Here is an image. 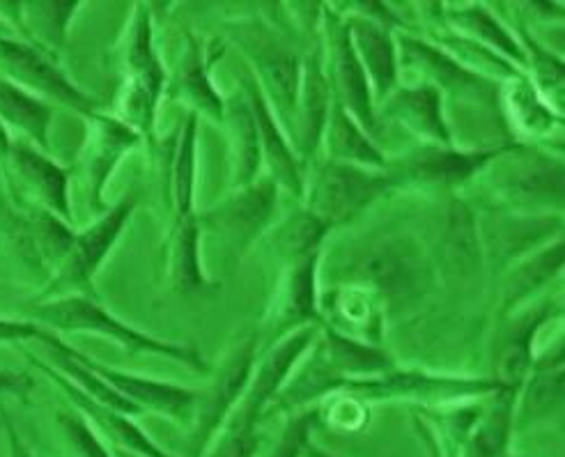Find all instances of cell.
Returning a JSON list of instances; mask_svg holds the SVG:
<instances>
[{
    "label": "cell",
    "instance_id": "cell-9",
    "mask_svg": "<svg viewBox=\"0 0 565 457\" xmlns=\"http://www.w3.org/2000/svg\"><path fill=\"white\" fill-rule=\"evenodd\" d=\"M388 184L391 178L371 173L363 166L329 161L318 170L313 189H310L308 212L331 227L371 205Z\"/></svg>",
    "mask_w": 565,
    "mask_h": 457
},
{
    "label": "cell",
    "instance_id": "cell-35",
    "mask_svg": "<svg viewBox=\"0 0 565 457\" xmlns=\"http://www.w3.org/2000/svg\"><path fill=\"white\" fill-rule=\"evenodd\" d=\"M329 304L338 325L352 331V338H377L380 336V312L365 290H348L329 295Z\"/></svg>",
    "mask_w": 565,
    "mask_h": 457
},
{
    "label": "cell",
    "instance_id": "cell-13",
    "mask_svg": "<svg viewBox=\"0 0 565 457\" xmlns=\"http://www.w3.org/2000/svg\"><path fill=\"white\" fill-rule=\"evenodd\" d=\"M78 357L90 370H95V373L113 391H118L122 397H127L129 403L136 405L143 414L152 412V414H161V416L173 418L175 423H184V425L191 423L198 391L178 386L173 382H159V380H150V378L122 373V370L108 368L99 361L88 359L86 354H81V352H78Z\"/></svg>",
    "mask_w": 565,
    "mask_h": 457
},
{
    "label": "cell",
    "instance_id": "cell-29",
    "mask_svg": "<svg viewBox=\"0 0 565 457\" xmlns=\"http://www.w3.org/2000/svg\"><path fill=\"white\" fill-rule=\"evenodd\" d=\"M531 380L526 382L522 395V421H541L554 414L563 403V384H565V361L563 348L554 357L539 361L529 370Z\"/></svg>",
    "mask_w": 565,
    "mask_h": 457
},
{
    "label": "cell",
    "instance_id": "cell-4",
    "mask_svg": "<svg viewBox=\"0 0 565 457\" xmlns=\"http://www.w3.org/2000/svg\"><path fill=\"white\" fill-rule=\"evenodd\" d=\"M258 336L253 331L242 333L228 352L223 354L221 363L214 370L212 382L198 391L195 410L191 418V437H189V457H203L216 433L228 421L233 410L242 400L253 368H256Z\"/></svg>",
    "mask_w": 565,
    "mask_h": 457
},
{
    "label": "cell",
    "instance_id": "cell-27",
    "mask_svg": "<svg viewBox=\"0 0 565 457\" xmlns=\"http://www.w3.org/2000/svg\"><path fill=\"white\" fill-rule=\"evenodd\" d=\"M513 148H499L490 152H456L450 148H433L409 161V173L430 184H460L478 173L488 161L511 152Z\"/></svg>",
    "mask_w": 565,
    "mask_h": 457
},
{
    "label": "cell",
    "instance_id": "cell-38",
    "mask_svg": "<svg viewBox=\"0 0 565 457\" xmlns=\"http://www.w3.org/2000/svg\"><path fill=\"white\" fill-rule=\"evenodd\" d=\"M58 435L63 439L67 457H113L108 444L99 439L95 427L83 418L78 412H63L55 416Z\"/></svg>",
    "mask_w": 565,
    "mask_h": 457
},
{
    "label": "cell",
    "instance_id": "cell-15",
    "mask_svg": "<svg viewBox=\"0 0 565 457\" xmlns=\"http://www.w3.org/2000/svg\"><path fill=\"white\" fill-rule=\"evenodd\" d=\"M88 140L83 146L78 168L90 193V203L99 208L108 178L113 176L118 161L138 146L140 134L118 118L104 116V113H95L93 118H88Z\"/></svg>",
    "mask_w": 565,
    "mask_h": 457
},
{
    "label": "cell",
    "instance_id": "cell-2",
    "mask_svg": "<svg viewBox=\"0 0 565 457\" xmlns=\"http://www.w3.org/2000/svg\"><path fill=\"white\" fill-rule=\"evenodd\" d=\"M116 61L125 76L118 120L143 136L152 131L157 104L166 88V72L154 51L152 17L148 6H134V17L118 44Z\"/></svg>",
    "mask_w": 565,
    "mask_h": 457
},
{
    "label": "cell",
    "instance_id": "cell-28",
    "mask_svg": "<svg viewBox=\"0 0 565 457\" xmlns=\"http://www.w3.org/2000/svg\"><path fill=\"white\" fill-rule=\"evenodd\" d=\"M348 28L361 67L371 74L377 95L384 97L395 83V49L388 33L369 19H352Z\"/></svg>",
    "mask_w": 565,
    "mask_h": 457
},
{
    "label": "cell",
    "instance_id": "cell-46",
    "mask_svg": "<svg viewBox=\"0 0 565 457\" xmlns=\"http://www.w3.org/2000/svg\"><path fill=\"white\" fill-rule=\"evenodd\" d=\"M108 448H110V446H108ZM110 453H113V457H140V455H136V453L120 450V448H110Z\"/></svg>",
    "mask_w": 565,
    "mask_h": 457
},
{
    "label": "cell",
    "instance_id": "cell-48",
    "mask_svg": "<svg viewBox=\"0 0 565 457\" xmlns=\"http://www.w3.org/2000/svg\"><path fill=\"white\" fill-rule=\"evenodd\" d=\"M0 427H3V412H0Z\"/></svg>",
    "mask_w": 565,
    "mask_h": 457
},
{
    "label": "cell",
    "instance_id": "cell-26",
    "mask_svg": "<svg viewBox=\"0 0 565 457\" xmlns=\"http://www.w3.org/2000/svg\"><path fill=\"white\" fill-rule=\"evenodd\" d=\"M195 134L198 116L186 113V118L175 136V142L168 155V182L166 193L178 219L191 216L193 212V189H195Z\"/></svg>",
    "mask_w": 565,
    "mask_h": 457
},
{
    "label": "cell",
    "instance_id": "cell-24",
    "mask_svg": "<svg viewBox=\"0 0 565 457\" xmlns=\"http://www.w3.org/2000/svg\"><path fill=\"white\" fill-rule=\"evenodd\" d=\"M439 248L444 267L448 269V274H454L458 278L471 276L480 265L478 227L471 210L462 200H454L446 210Z\"/></svg>",
    "mask_w": 565,
    "mask_h": 457
},
{
    "label": "cell",
    "instance_id": "cell-33",
    "mask_svg": "<svg viewBox=\"0 0 565 457\" xmlns=\"http://www.w3.org/2000/svg\"><path fill=\"white\" fill-rule=\"evenodd\" d=\"M329 150L335 161L354 163V166H384V157L359 127V123L350 113L335 102L331 108V125H329Z\"/></svg>",
    "mask_w": 565,
    "mask_h": 457
},
{
    "label": "cell",
    "instance_id": "cell-17",
    "mask_svg": "<svg viewBox=\"0 0 565 457\" xmlns=\"http://www.w3.org/2000/svg\"><path fill=\"white\" fill-rule=\"evenodd\" d=\"M198 214L173 221L166 248V278L178 295H205L216 288L203 267Z\"/></svg>",
    "mask_w": 565,
    "mask_h": 457
},
{
    "label": "cell",
    "instance_id": "cell-11",
    "mask_svg": "<svg viewBox=\"0 0 565 457\" xmlns=\"http://www.w3.org/2000/svg\"><path fill=\"white\" fill-rule=\"evenodd\" d=\"M313 336H316L313 329H301V331L288 336L286 340H280L276 348H271L265 354V359L256 368H253L250 382H248L242 400L237 403V407L228 416V421L258 425L265 410L274 403L276 395L280 393L282 384H286V380L290 375L292 365L306 352L308 342L313 340Z\"/></svg>",
    "mask_w": 565,
    "mask_h": 457
},
{
    "label": "cell",
    "instance_id": "cell-21",
    "mask_svg": "<svg viewBox=\"0 0 565 457\" xmlns=\"http://www.w3.org/2000/svg\"><path fill=\"white\" fill-rule=\"evenodd\" d=\"M51 120V104L0 78V123H3L8 131H17L21 140H28L31 146L44 152L49 148Z\"/></svg>",
    "mask_w": 565,
    "mask_h": 457
},
{
    "label": "cell",
    "instance_id": "cell-37",
    "mask_svg": "<svg viewBox=\"0 0 565 457\" xmlns=\"http://www.w3.org/2000/svg\"><path fill=\"white\" fill-rule=\"evenodd\" d=\"M563 267V240L558 237L552 246H547L543 253L533 255L529 263H524L508 283L505 288V297H508V306L520 301L522 297H526L529 293H533L535 288H541L543 283H547L550 278H554Z\"/></svg>",
    "mask_w": 565,
    "mask_h": 457
},
{
    "label": "cell",
    "instance_id": "cell-25",
    "mask_svg": "<svg viewBox=\"0 0 565 457\" xmlns=\"http://www.w3.org/2000/svg\"><path fill=\"white\" fill-rule=\"evenodd\" d=\"M503 189L518 203L563 205V166L556 159L533 155L508 173Z\"/></svg>",
    "mask_w": 565,
    "mask_h": 457
},
{
    "label": "cell",
    "instance_id": "cell-10",
    "mask_svg": "<svg viewBox=\"0 0 565 457\" xmlns=\"http://www.w3.org/2000/svg\"><path fill=\"white\" fill-rule=\"evenodd\" d=\"M25 357L33 365H38V370H42L44 378H49L55 386H58L72 400L76 412L95 427V433L99 437L108 439L110 448L129 450V453H136L140 457H173L171 453H166L143 431H140V427L134 423V416H127L122 412H116V410L95 403L93 397H88L86 393H81L61 373H55L51 363L38 359L35 354H25Z\"/></svg>",
    "mask_w": 565,
    "mask_h": 457
},
{
    "label": "cell",
    "instance_id": "cell-30",
    "mask_svg": "<svg viewBox=\"0 0 565 457\" xmlns=\"http://www.w3.org/2000/svg\"><path fill=\"white\" fill-rule=\"evenodd\" d=\"M547 310H539L533 316H526L524 320H520L513 329V333L508 336L505 346L499 354V365H497V384L505 391L518 393L526 378L529 370L533 365V357H531V340L533 333L539 331V327L545 322Z\"/></svg>",
    "mask_w": 565,
    "mask_h": 457
},
{
    "label": "cell",
    "instance_id": "cell-8",
    "mask_svg": "<svg viewBox=\"0 0 565 457\" xmlns=\"http://www.w3.org/2000/svg\"><path fill=\"white\" fill-rule=\"evenodd\" d=\"M276 182L260 180L239 189L210 212L198 216L201 237H218L221 246L233 261L242 258L244 251L260 237L276 210Z\"/></svg>",
    "mask_w": 565,
    "mask_h": 457
},
{
    "label": "cell",
    "instance_id": "cell-32",
    "mask_svg": "<svg viewBox=\"0 0 565 457\" xmlns=\"http://www.w3.org/2000/svg\"><path fill=\"white\" fill-rule=\"evenodd\" d=\"M391 113H395L403 123H407L412 129L426 134L439 142L448 146V131L441 120L439 108V93L430 85H420V88H407L395 93L388 102Z\"/></svg>",
    "mask_w": 565,
    "mask_h": 457
},
{
    "label": "cell",
    "instance_id": "cell-20",
    "mask_svg": "<svg viewBox=\"0 0 565 457\" xmlns=\"http://www.w3.org/2000/svg\"><path fill=\"white\" fill-rule=\"evenodd\" d=\"M515 395L518 393L505 389L494 391L490 403L478 410V416L460 446V457H505L508 439H511L513 431Z\"/></svg>",
    "mask_w": 565,
    "mask_h": 457
},
{
    "label": "cell",
    "instance_id": "cell-31",
    "mask_svg": "<svg viewBox=\"0 0 565 457\" xmlns=\"http://www.w3.org/2000/svg\"><path fill=\"white\" fill-rule=\"evenodd\" d=\"M316 265L318 253L303 255L292 263V272L286 280V290L280 297V308L276 322L282 327L301 325L318 318L316 310Z\"/></svg>",
    "mask_w": 565,
    "mask_h": 457
},
{
    "label": "cell",
    "instance_id": "cell-36",
    "mask_svg": "<svg viewBox=\"0 0 565 457\" xmlns=\"http://www.w3.org/2000/svg\"><path fill=\"white\" fill-rule=\"evenodd\" d=\"M329 231V225L324 221H320L316 214L299 212L297 216L288 219L276 231V251H280L286 258L299 261L303 255L318 253V246L324 237V233Z\"/></svg>",
    "mask_w": 565,
    "mask_h": 457
},
{
    "label": "cell",
    "instance_id": "cell-5",
    "mask_svg": "<svg viewBox=\"0 0 565 457\" xmlns=\"http://www.w3.org/2000/svg\"><path fill=\"white\" fill-rule=\"evenodd\" d=\"M136 208V195L122 198L118 205L106 210L93 225L83 233H76L74 244L65 261L53 272L51 280L44 285L38 301L63 299V297H90L95 295V274L104 265L110 248L118 244L127 221Z\"/></svg>",
    "mask_w": 565,
    "mask_h": 457
},
{
    "label": "cell",
    "instance_id": "cell-6",
    "mask_svg": "<svg viewBox=\"0 0 565 457\" xmlns=\"http://www.w3.org/2000/svg\"><path fill=\"white\" fill-rule=\"evenodd\" d=\"M0 78L19 85L21 91L46 104H61L86 120L99 113L97 102L70 81L63 67L55 63V55L14 35H0Z\"/></svg>",
    "mask_w": 565,
    "mask_h": 457
},
{
    "label": "cell",
    "instance_id": "cell-42",
    "mask_svg": "<svg viewBox=\"0 0 565 457\" xmlns=\"http://www.w3.org/2000/svg\"><path fill=\"white\" fill-rule=\"evenodd\" d=\"M49 336L51 331L40 327L33 320L0 318V346H19V342H28V340L46 342Z\"/></svg>",
    "mask_w": 565,
    "mask_h": 457
},
{
    "label": "cell",
    "instance_id": "cell-7",
    "mask_svg": "<svg viewBox=\"0 0 565 457\" xmlns=\"http://www.w3.org/2000/svg\"><path fill=\"white\" fill-rule=\"evenodd\" d=\"M3 187L14 205L40 208L72 223L67 170L28 140H12Z\"/></svg>",
    "mask_w": 565,
    "mask_h": 457
},
{
    "label": "cell",
    "instance_id": "cell-39",
    "mask_svg": "<svg viewBox=\"0 0 565 457\" xmlns=\"http://www.w3.org/2000/svg\"><path fill=\"white\" fill-rule=\"evenodd\" d=\"M260 433L258 425L225 421L203 457H258Z\"/></svg>",
    "mask_w": 565,
    "mask_h": 457
},
{
    "label": "cell",
    "instance_id": "cell-22",
    "mask_svg": "<svg viewBox=\"0 0 565 457\" xmlns=\"http://www.w3.org/2000/svg\"><path fill=\"white\" fill-rule=\"evenodd\" d=\"M244 88H246V99L253 108V116H256V125H258V134H260V152L271 168L274 182L288 187V189H295V191H301V180H299L295 157H292L290 148L286 146V138H282V134L278 131L274 113L269 108L265 93L260 91L258 81L246 78Z\"/></svg>",
    "mask_w": 565,
    "mask_h": 457
},
{
    "label": "cell",
    "instance_id": "cell-34",
    "mask_svg": "<svg viewBox=\"0 0 565 457\" xmlns=\"http://www.w3.org/2000/svg\"><path fill=\"white\" fill-rule=\"evenodd\" d=\"M329 116V85L320 65L308 61L303 67V99H301V142L310 152L318 148Z\"/></svg>",
    "mask_w": 565,
    "mask_h": 457
},
{
    "label": "cell",
    "instance_id": "cell-43",
    "mask_svg": "<svg viewBox=\"0 0 565 457\" xmlns=\"http://www.w3.org/2000/svg\"><path fill=\"white\" fill-rule=\"evenodd\" d=\"M33 378L19 373V370H10V368H0V400L3 397H17L21 403H25L28 397L33 393Z\"/></svg>",
    "mask_w": 565,
    "mask_h": 457
},
{
    "label": "cell",
    "instance_id": "cell-3",
    "mask_svg": "<svg viewBox=\"0 0 565 457\" xmlns=\"http://www.w3.org/2000/svg\"><path fill=\"white\" fill-rule=\"evenodd\" d=\"M348 280L386 304H412L430 288V269L409 237H384L363 246L348 267Z\"/></svg>",
    "mask_w": 565,
    "mask_h": 457
},
{
    "label": "cell",
    "instance_id": "cell-45",
    "mask_svg": "<svg viewBox=\"0 0 565 457\" xmlns=\"http://www.w3.org/2000/svg\"><path fill=\"white\" fill-rule=\"evenodd\" d=\"M303 453H308V457H333V455H329V453H324V450H320L318 446H310V444H306V448H303Z\"/></svg>",
    "mask_w": 565,
    "mask_h": 457
},
{
    "label": "cell",
    "instance_id": "cell-16",
    "mask_svg": "<svg viewBox=\"0 0 565 457\" xmlns=\"http://www.w3.org/2000/svg\"><path fill=\"white\" fill-rule=\"evenodd\" d=\"M81 3H17L8 0L0 3V21L12 35L33 44L51 55L61 51L67 42V31Z\"/></svg>",
    "mask_w": 565,
    "mask_h": 457
},
{
    "label": "cell",
    "instance_id": "cell-18",
    "mask_svg": "<svg viewBox=\"0 0 565 457\" xmlns=\"http://www.w3.org/2000/svg\"><path fill=\"white\" fill-rule=\"evenodd\" d=\"M163 93L186 104L193 116H205L212 123H223V97L214 91L207 74L205 51L191 33H186L184 55L171 81L166 83Z\"/></svg>",
    "mask_w": 565,
    "mask_h": 457
},
{
    "label": "cell",
    "instance_id": "cell-12",
    "mask_svg": "<svg viewBox=\"0 0 565 457\" xmlns=\"http://www.w3.org/2000/svg\"><path fill=\"white\" fill-rule=\"evenodd\" d=\"M0 265L17 283L40 288V293L51 280V269L33 231L31 212L14 205L6 193L0 195Z\"/></svg>",
    "mask_w": 565,
    "mask_h": 457
},
{
    "label": "cell",
    "instance_id": "cell-40",
    "mask_svg": "<svg viewBox=\"0 0 565 457\" xmlns=\"http://www.w3.org/2000/svg\"><path fill=\"white\" fill-rule=\"evenodd\" d=\"M316 418H318V412H303L292 416L286 425H282L280 435L271 442V446L260 457H301L308 444L310 427H313Z\"/></svg>",
    "mask_w": 565,
    "mask_h": 457
},
{
    "label": "cell",
    "instance_id": "cell-44",
    "mask_svg": "<svg viewBox=\"0 0 565 457\" xmlns=\"http://www.w3.org/2000/svg\"><path fill=\"white\" fill-rule=\"evenodd\" d=\"M3 431H6V437H8V457H35L33 450L28 448V444L19 435L14 423L6 414H3Z\"/></svg>",
    "mask_w": 565,
    "mask_h": 457
},
{
    "label": "cell",
    "instance_id": "cell-14",
    "mask_svg": "<svg viewBox=\"0 0 565 457\" xmlns=\"http://www.w3.org/2000/svg\"><path fill=\"white\" fill-rule=\"evenodd\" d=\"M231 38L242 46L246 59L258 70L263 83L276 95L280 110H292L299 95V61L282 44L274 42L269 33L256 23H239L231 28Z\"/></svg>",
    "mask_w": 565,
    "mask_h": 457
},
{
    "label": "cell",
    "instance_id": "cell-23",
    "mask_svg": "<svg viewBox=\"0 0 565 457\" xmlns=\"http://www.w3.org/2000/svg\"><path fill=\"white\" fill-rule=\"evenodd\" d=\"M335 83L338 95H341V106L352 113V118L359 123L363 131H375L373 104L369 91V74L361 67L359 55L354 51L350 28L338 35L335 44Z\"/></svg>",
    "mask_w": 565,
    "mask_h": 457
},
{
    "label": "cell",
    "instance_id": "cell-47",
    "mask_svg": "<svg viewBox=\"0 0 565 457\" xmlns=\"http://www.w3.org/2000/svg\"><path fill=\"white\" fill-rule=\"evenodd\" d=\"M0 35H12V31H10V28H8L3 21H0Z\"/></svg>",
    "mask_w": 565,
    "mask_h": 457
},
{
    "label": "cell",
    "instance_id": "cell-19",
    "mask_svg": "<svg viewBox=\"0 0 565 457\" xmlns=\"http://www.w3.org/2000/svg\"><path fill=\"white\" fill-rule=\"evenodd\" d=\"M228 134L231 150V180L235 189H244L256 182L258 166L263 159L260 152V134L256 116L246 97L223 99V123Z\"/></svg>",
    "mask_w": 565,
    "mask_h": 457
},
{
    "label": "cell",
    "instance_id": "cell-1",
    "mask_svg": "<svg viewBox=\"0 0 565 457\" xmlns=\"http://www.w3.org/2000/svg\"><path fill=\"white\" fill-rule=\"evenodd\" d=\"M31 320L44 329L63 331V333H90L116 346L125 348L131 354H154L184 363L195 373H210L205 359L191 346H178V342H166L154 336H148L136 327L118 320L113 312L102 308L97 299L90 297H63L35 301L31 310Z\"/></svg>",
    "mask_w": 565,
    "mask_h": 457
},
{
    "label": "cell",
    "instance_id": "cell-41",
    "mask_svg": "<svg viewBox=\"0 0 565 457\" xmlns=\"http://www.w3.org/2000/svg\"><path fill=\"white\" fill-rule=\"evenodd\" d=\"M460 21L469 28V31H473L476 35H480L483 40H488L490 44H494L503 53L513 55V59H518V61H524V55H522L520 46L513 42V38L508 35L483 8H469L467 12H460Z\"/></svg>",
    "mask_w": 565,
    "mask_h": 457
}]
</instances>
